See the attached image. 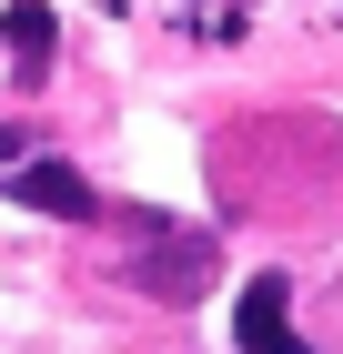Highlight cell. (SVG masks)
<instances>
[{
  "instance_id": "cell-1",
  "label": "cell",
  "mask_w": 343,
  "mask_h": 354,
  "mask_svg": "<svg viewBox=\"0 0 343 354\" xmlns=\"http://www.w3.org/2000/svg\"><path fill=\"white\" fill-rule=\"evenodd\" d=\"M132 233H141L132 283H141V294H161V304H192V294L212 283V263H222V243H212V233H172L161 213H132Z\"/></svg>"
},
{
  "instance_id": "cell-2",
  "label": "cell",
  "mask_w": 343,
  "mask_h": 354,
  "mask_svg": "<svg viewBox=\"0 0 343 354\" xmlns=\"http://www.w3.org/2000/svg\"><path fill=\"white\" fill-rule=\"evenodd\" d=\"M233 334H242V354H313L303 334H293V294H283V273H253V283H242Z\"/></svg>"
},
{
  "instance_id": "cell-3",
  "label": "cell",
  "mask_w": 343,
  "mask_h": 354,
  "mask_svg": "<svg viewBox=\"0 0 343 354\" xmlns=\"http://www.w3.org/2000/svg\"><path fill=\"white\" fill-rule=\"evenodd\" d=\"M21 203H30V213H51V223H91V213H101L91 183H81L71 162H30V172H21Z\"/></svg>"
},
{
  "instance_id": "cell-4",
  "label": "cell",
  "mask_w": 343,
  "mask_h": 354,
  "mask_svg": "<svg viewBox=\"0 0 343 354\" xmlns=\"http://www.w3.org/2000/svg\"><path fill=\"white\" fill-rule=\"evenodd\" d=\"M0 30H10V51H21V82H41V71H51V41H61V21L41 10V0H10V10H0Z\"/></svg>"
}]
</instances>
